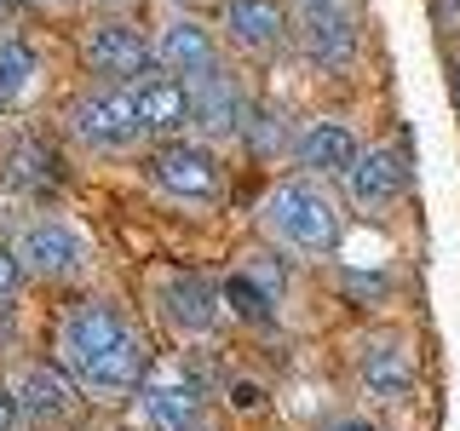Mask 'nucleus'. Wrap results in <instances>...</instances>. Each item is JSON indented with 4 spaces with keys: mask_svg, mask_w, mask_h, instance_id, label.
<instances>
[{
    "mask_svg": "<svg viewBox=\"0 0 460 431\" xmlns=\"http://www.w3.org/2000/svg\"><path fill=\"white\" fill-rule=\"evenodd\" d=\"M81 64L110 86H133L155 69V35H144L127 12H104L81 29Z\"/></svg>",
    "mask_w": 460,
    "mask_h": 431,
    "instance_id": "nucleus-7",
    "label": "nucleus"
},
{
    "mask_svg": "<svg viewBox=\"0 0 460 431\" xmlns=\"http://www.w3.org/2000/svg\"><path fill=\"white\" fill-rule=\"evenodd\" d=\"M150 35H155V69H167V75L196 81L225 64V35L213 23H201L196 12H167Z\"/></svg>",
    "mask_w": 460,
    "mask_h": 431,
    "instance_id": "nucleus-12",
    "label": "nucleus"
},
{
    "mask_svg": "<svg viewBox=\"0 0 460 431\" xmlns=\"http://www.w3.org/2000/svg\"><path fill=\"white\" fill-rule=\"evenodd\" d=\"M357 155H363V138H357L345 121H334V115H316V121H305L294 133V167L311 172V179L340 184Z\"/></svg>",
    "mask_w": 460,
    "mask_h": 431,
    "instance_id": "nucleus-16",
    "label": "nucleus"
},
{
    "mask_svg": "<svg viewBox=\"0 0 460 431\" xmlns=\"http://www.w3.org/2000/svg\"><path fill=\"white\" fill-rule=\"evenodd\" d=\"M311 431H380V420H368V414H334V420H323Z\"/></svg>",
    "mask_w": 460,
    "mask_h": 431,
    "instance_id": "nucleus-22",
    "label": "nucleus"
},
{
    "mask_svg": "<svg viewBox=\"0 0 460 431\" xmlns=\"http://www.w3.org/2000/svg\"><path fill=\"white\" fill-rule=\"evenodd\" d=\"M133 420L138 431H208V391L184 363H150L133 391Z\"/></svg>",
    "mask_w": 460,
    "mask_h": 431,
    "instance_id": "nucleus-8",
    "label": "nucleus"
},
{
    "mask_svg": "<svg viewBox=\"0 0 460 431\" xmlns=\"http://www.w3.org/2000/svg\"><path fill=\"white\" fill-rule=\"evenodd\" d=\"M40 86V52L29 47L18 29H0V115L23 110Z\"/></svg>",
    "mask_w": 460,
    "mask_h": 431,
    "instance_id": "nucleus-18",
    "label": "nucleus"
},
{
    "mask_svg": "<svg viewBox=\"0 0 460 431\" xmlns=\"http://www.w3.org/2000/svg\"><path fill=\"white\" fill-rule=\"evenodd\" d=\"M133 98H138V121L155 144L162 138H184L196 133V92L184 75H167V69H150L144 81H133Z\"/></svg>",
    "mask_w": 460,
    "mask_h": 431,
    "instance_id": "nucleus-15",
    "label": "nucleus"
},
{
    "mask_svg": "<svg viewBox=\"0 0 460 431\" xmlns=\"http://www.w3.org/2000/svg\"><path fill=\"white\" fill-rule=\"evenodd\" d=\"M144 179H150L155 196H167L172 207H213L225 196V155L213 150L208 138H162L144 162Z\"/></svg>",
    "mask_w": 460,
    "mask_h": 431,
    "instance_id": "nucleus-4",
    "label": "nucleus"
},
{
    "mask_svg": "<svg viewBox=\"0 0 460 431\" xmlns=\"http://www.w3.org/2000/svg\"><path fill=\"white\" fill-rule=\"evenodd\" d=\"M86 6H93V12H133L138 0H86Z\"/></svg>",
    "mask_w": 460,
    "mask_h": 431,
    "instance_id": "nucleus-23",
    "label": "nucleus"
},
{
    "mask_svg": "<svg viewBox=\"0 0 460 431\" xmlns=\"http://www.w3.org/2000/svg\"><path fill=\"white\" fill-rule=\"evenodd\" d=\"M219 35L242 57H277L294 40V18L282 0H219Z\"/></svg>",
    "mask_w": 460,
    "mask_h": 431,
    "instance_id": "nucleus-13",
    "label": "nucleus"
},
{
    "mask_svg": "<svg viewBox=\"0 0 460 431\" xmlns=\"http://www.w3.org/2000/svg\"><path fill=\"white\" fill-rule=\"evenodd\" d=\"M351 380L374 409H409L420 397V345L402 328H368L351 345Z\"/></svg>",
    "mask_w": 460,
    "mask_h": 431,
    "instance_id": "nucleus-3",
    "label": "nucleus"
},
{
    "mask_svg": "<svg viewBox=\"0 0 460 431\" xmlns=\"http://www.w3.org/2000/svg\"><path fill=\"white\" fill-rule=\"evenodd\" d=\"M150 305L162 316V328L172 339H213L225 322V294L213 287L208 277H196V270H167V277H155L150 287Z\"/></svg>",
    "mask_w": 460,
    "mask_h": 431,
    "instance_id": "nucleus-9",
    "label": "nucleus"
},
{
    "mask_svg": "<svg viewBox=\"0 0 460 431\" xmlns=\"http://www.w3.org/2000/svg\"><path fill=\"white\" fill-rule=\"evenodd\" d=\"M340 190L357 213H392L409 196V162H402L392 144H368L351 162V172L340 179Z\"/></svg>",
    "mask_w": 460,
    "mask_h": 431,
    "instance_id": "nucleus-14",
    "label": "nucleus"
},
{
    "mask_svg": "<svg viewBox=\"0 0 460 431\" xmlns=\"http://www.w3.org/2000/svg\"><path fill=\"white\" fill-rule=\"evenodd\" d=\"M259 230L299 259H328L345 236V207L328 179L288 172V179H277L259 196Z\"/></svg>",
    "mask_w": 460,
    "mask_h": 431,
    "instance_id": "nucleus-2",
    "label": "nucleus"
},
{
    "mask_svg": "<svg viewBox=\"0 0 460 431\" xmlns=\"http://www.w3.org/2000/svg\"><path fill=\"white\" fill-rule=\"evenodd\" d=\"M294 40L316 69H351L363 57V23H357L351 6H316V0H305L294 12Z\"/></svg>",
    "mask_w": 460,
    "mask_h": 431,
    "instance_id": "nucleus-11",
    "label": "nucleus"
},
{
    "mask_svg": "<svg viewBox=\"0 0 460 431\" xmlns=\"http://www.w3.org/2000/svg\"><path fill=\"white\" fill-rule=\"evenodd\" d=\"M52 356L69 368V380L86 391V402H133V391L150 374V345L138 322L115 299L81 294L52 322Z\"/></svg>",
    "mask_w": 460,
    "mask_h": 431,
    "instance_id": "nucleus-1",
    "label": "nucleus"
},
{
    "mask_svg": "<svg viewBox=\"0 0 460 431\" xmlns=\"http://www.w3.org/2000/svg\"><path fill=\"white\" fill-rule=\"evenodd\" d=\"M0 431H23V409H18V391L0 380Z\"/></svg>",
    "mask_w": 460,
    "mask_h": 431,
    "instance_id": "nucleus-21",
    "label": "nucleus"
},
{
    "mask_svg": "<svg viewBox=\"0 0 460 431\" xmlns=\"http://www.w3.org/2000/svg\"><path fill=\"white\" fill-rule=\"evenodd\" d=\"M29 6H40V12H69L75 0H29Z\"/></svg>",
    "mask_w": 460,
    "mask_h": 431,
    "instance_id": "nucleus-24",
    "label": "nucleus"
},
{
    "mask_svg": "<svg viewBox=\"0 0 460 431\" xmlns=\"http://www.w3.org/2000/svg\"><path fill=\"white\" fill-rule=\"evenodd\" d=\"M455 81H460V75H455Z\"/></svg>",
    "mask_w": 460,
    "mask_h": 431,
    "instance_id": "nucleus-27",
    "label": "nucleus"
},
{
    "mask_svg": "<svg viewBox=\"0 0 460 431\" xmlns=\"http://www.w3.org/2000/svg\"><path fill=\"white\" fill-rule=\"evenodd\" d=\"M18 6H23V0H0V23H12V18H18Z\"/></svg>",
    "mask_w": 460,
    "mask_h": 431,
    "instance_id": "nucleus-25",
    "label": "nucleus"
},
{
    "mask_svg": "<svg viewBox=\"0 0 460 431\" xmlns=\"http://www.w3.org/2000/svg\"><path fill=\"white\" fill-rule=\"evenodd\" d=\"M29 282H35V277H29V265L18 259V248H12V236H6V242H0V311L18 305Z\"/></svg>",
    "mask_w": 460,
    "mask_h": 431,
    "instance_id": "nucleus-20",
    "label": "nucleus"
},
{
    "mask_svg": "<svg viewBox=\"0 0 460 431\" xmlns=\"http://www.w3.org/2000/svg\"><path fill=\"white\" fill-rule=\"evenodd\" d=\"M6 385L18 391L23 426H35V431H58V426H69L86 409V391L69 380V368L58 363V356L52 363H18Z\"/></svg>",
    "mask_w": 460,
    "mask_h": 431,
    "instance_id": "nucleus-10",
    "label": "nucleus"
},
{
    "mask_svg": "<svg viewBox=\"0 0 460 431\" xmlns=\"http://www.w3.org/2000/svg\"><path fill=\"white\" fill-rule=\"evenodd\" d=\"M299 6H305V0H299ZM316 6H351V0H316Z\"/></svg>",
    "mask_w": 460,
    "mask_h": 431,
    "instance_id": "nucleus-26",
    "label": "nucleus"
},
{
    "mask_svg": "<svg viewBox=\"0 0 460 431\" xmlns=\"http://www.w3.org/2000/svg\"><path fill=\"white\" fill-rule=\"evenodd\" d=\"M69 133H75L93 155H133L144 138V121H138V98L133 86H86V92L69 104Z\"/></svg>",
    "mask_w": 460,
    "mask_h": 431,
    "instance_id": "nucleus-6",
    "label": "nucleus"
},
{
    "mask_svg": "<svg viewBox=\"0 0 460 431\" xmlns=\"http://www.w3.org/2000/svg\"><path fill=\"white\" fill-rule=\"evenodd\" d=\"M12 248H18V259L29 265V277L52 282V287L86 282V277H93V265H98L86 230L75 219H64V213H29V219L12 230Z\"/></svg>",
    "mask_w": 460,
    "mask_h": 431,
    "instance_id": "nucleus-5",
    "label": "nucleus"
},
{
    "mask_svg": "<svg viewBox=\"0 0 460 431\" xmlns=\"http://www.w3.org/2000/svg\"><path fill=\"white\" fill-rule=\"evenodd\" d=\"M52 150H40V144H18V150L6 155V184L12 190H52Z\"/></svg>",
    "mask_w": 460,
    "mask_h": 431,
    "instance_id": "nucleus-19",
    "label": "nucleus"
},
{
    "mask_svg": "<svg viewBox=\"0 0 460 431\" xmlns=\"http://www.w3.org/2000/svg\"><path fill=\"white\" fill-rule=\"evenodd\" d=\"M190 92H196V127L208 138H236V133H248V92H242V81L230 75V69H208V75H196L190 81Z\"/></svg>",
    "mask_w": 460,
    "mask_h": 431,
    "instance_id": "nucleus-17",
    "label": "nucleus"
}]
</instances>
